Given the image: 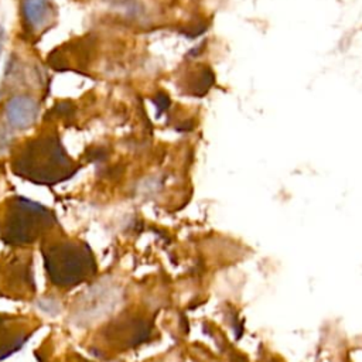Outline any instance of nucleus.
I'll list each match as a JSON object with an SVG mask.
<instances>
[{"label": "nucleus", "mask_w": 362, "mask_h": 362, "mask_svg": "<svg viewBox=\"0 0 362 362\" xmlns=\"http://www.w3.org/2000/svg\"><path fill=\"white\" fill-rule=\"evenodd\" d=\"M17 321L10 315H0V361L18 352L31 335L25 328L16 325Z\"/></svg>", "instance_id": "20e7f679"}, {"label": "nucleus", "mask_w": 362, "mask_h": 362, "mask_svg": "<svg viewBox=\"0 0 362 362\" xmlns=\"http://www.w3.org/2000/svg\"><path fill=\"white\" fill-rule=\"evenodd\" d=\"M48 221H51V215L47 208L20 198L16 202L14 212L6 222L4 239L13 245L30 243L41 233Z\"/></svg>", "instance_id": "f03ea898"}, {"label": "nucleus", "mask_w": 362, "mask_h": 362, "mask_svg": "<svg viewBox=\"0 0 362 362\" xmlns=\"http://www.w3.org/2000/svg\"><path fill=\"white\" fill-rule=\"evenodd\" d=\"M44 267L54 284L72 287L95 273V260L88 247L66 242L44 250Z\"/></svg>", "instance_id": "f257e3e1"}, {"label": "nucleus", "mask_w": 362, "mask_h": 362, "mask_svg": "<svg viewBox=\"0 0 362 362\" xmlns=\"http://www.w3.org/2000/svg\"><path fill=\"white\" fill-rule=\"evenodd\" d=\"M23 11L30 25L38 28L49 17L51 6L48 0H23Z\"/></svg>", "instance_id": "39448f33"}, {"label": "nucleus", "mask_w": 362, "mask_h": 362, "mask_svg": "<svg viewBox=\"0 0 362 362\" xmlns=\"http://www.w3.org/2000/svg\"><path fill=\"white\" fill-rule=\"evenodd\" d=\"M4 37H6V31H4V27L0 24V58H1L3 47H4Z\"/></svg>", "instance_id": "423d86ee"}, {"label": "nucleus", "mask_w": 362, "mask_h": 362, "mask_svg": "<svg viewBox=\"0 0 362 362\" xmlns=\"http://www.w3.org/2000/svg\"><path fill=\"white\" fill-rule=\"evenodd\" d=\"M38 103L27 95L13 96L4 105V117L10 127L16 130L31 127L38 117Z\"/></svg>", "instance_id": "7ed1b4c3"}]
</instances>
